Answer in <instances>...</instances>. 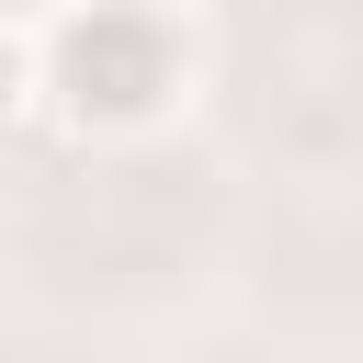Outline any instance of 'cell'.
Here are the masks:
<instances>
[{"instance_id":"2","label":"cell","mask_w":363,"mask_h":363,"mask_svg":"<svg viewBox=\"0 0 363 363\" xmlns=\"http://www.w3.org/2000/svg\"><path fill=\"white\" fill-rule=\"evenodd\" d=\"M34 113V23H11L0 11V136Z\"/></svg>"},{"instance_id":"3","label":"cell","mask_w":363,"mask_h":363,"mask_svg":"<svg viewBox=\"0 0 363 363\" xmlns=\"http://www.w3.org/2000/svg\"><path fill=\"white\" fill-rule=\"evenodd\" d=\"M0 11H11V23H34V11H45V0H0Z\"/></svg>"},{"instance_id":"1","label":"cell","mask_w":363,"mask_h":363,"mask_svg":"<svg viewBox=\"0 0 363 363\" xmlns=\"http://www.w3.org/2000/svg\"><path fill=\"white\" fill-rule=\"evenodd\" d=\"M204 102V34L182 0H45L34 113L79 147H147Z\"/></svg>"}]
</instances>
